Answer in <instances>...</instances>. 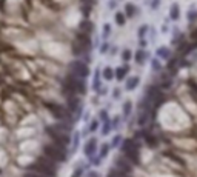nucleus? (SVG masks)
<instances>
[{"label": "nucleus", "mask_w": 197, "mask_h": 177, "mask_svg": "<svg viewBox=\"0 0 197 177\" xmlns=\"http://www.w3.org/2000/svg\"><path fill=\"white\" fill-rule=\"evenodd\" d=\"M46 134L52 139V142L62 148H68L69 145V125L66 123H57V125H51V126H46Z\"/></svg>", "instance_id": "obj_1"}, {"label": "nucleus", "mask_w": 197, "mask_h": 177, "mask_svg": "<svg viewBox=\"0 0 197 177\" xmlns=\"http://www.w3.org/2000/svg\"><path fill=\"white\" fill-rule=\"evenodd\" d=\"M63 91H65V94L68 97H71V96H83L86 93L85 79L77 77L74 74H69L63 82Z\"/></svg>", "instance_id": "obj_2"}, {"label": "nucleus", "mask_w": 197, "mask_h": 177, "mask_svg": "<svg viewBox=\"0 0 197 177\" xmlns=\"http://www.w3.org/2000/svg\"><path fill=\"white\" fill-rule=\"evenodd\" d=\"M139 143L136 139H123L120 143V151L122 154L133 163V165H140V151H139Z\"/></svg>", "instance_id": "obj_3"}, {"label": "nucleus", "mask_w": 197, "mask_h": 177, "mask_svg": "<svg viewBox=\"0 0 197 177\" xmlns=\"http://www.w3.org/2000/svg\"><path fill=\"white\" fill-rule=\"evenodd\" d=\"M26 169L37 171V172L46 174V175H49V177H56V174H57V162H54L52 159L43 156V157L37 159L33 165H29Z\"/></svg>", "instance_id": "obj_4"}, {"label": "nucleus", "mask_w": 197, "mask_h": 177, "mask_svg": "<svg viewBox=\"0 0 197 177\" xmlns=\"http://www.w3.org/2000/svg\"><path fill=\"white\" fill-rule=\"evenodd\" d=\"M45 108L49 111V114L59 120L60 123H66V125H72V114L68 108H63L62 105L59 103H54V102H45Z\"/></svg>", "instance_id": "obj_5"}, {"label": "nucleus", "mask_w": 197, "mask_h": 177, "mask_svg": "<svg viewBox=\"0 0 197 177\" xmlns=\"http://www.w3.org/2000/svg\"><path fill=\"white\" fill-rule=\"evenodd\" d=\"M43 152H45V156L46 157H49V159H52L54 162H57V163H65L66 160H68V152H66V148H62V146H59V145H46L45 148H43Z\"/></svg>", "instance_id": "obj_6"}, {"label": "nucleus", "mask_w": 197, "mask_h": 177, "mask_svg": "<svg viewBox=\"0 0 197 177\" xmlns=\"http://www.w3.org/2000/svg\"><path fill=\"white\" fill-rule=\"evenodd\" d=\"M71 74L77 75V77H82V79H86L89 75V66L86 62H82V60H74L71 65Z\"/></svg>", "instance_id": "obj_7"}, {"label": "nucleus", "mask_w": 197, "mask_h": 177, "mask_svg": "<svg viewBox=\"0 0 197 177\" xmlns=\"http://www.w3.org/2000/svg\"><path fill=\"white\" fill-rule=\"evenodd\" d=\"M68 110L71 111V114H75V119H79L82 116L83 108H82V102H80V99L77 96L68 97Z\"/></svg>", "instance_id": "obj_8"}, {"label": "nucleus", "mask_w": 197, "mask_h": 177, "mask_svg": "<svg viewBox=\"0 0 197 177\" xmlns=\"http://www.w3.org/2000/svg\"><path fill=\"white\" fill-rule=\"evenodd\" d=\"M97 149H98V142H97L95 137H91V139L85 143V146H83V154L89 159V157H92V156L97 152Z\"/></svg>", "instance_id": "obj_9"}, {"label": "nucleus", "mask_w": 197, "mask_h": 177, "mask_svg": "<svg viewBox=\"0 0 197 177\" xmlns=\"http://www.w3.org/2000/svg\"><path fill=\"white\" fill-rule=\"evenodd\" d=\"M133 163L125 157V159H122V157H117L116 159V168L119 169V171H122L123 174H129L131 171H133V166H131Z\"/></svg>", "instance_id": "obj_10"}, {"label": "nucleus", "mask_w": 197, "mask_h": 177, "mask_svg": "<svg viewBox=\"0 0 197 177\" xmlns=\"http://www.w3.org/2000/svg\"><path fill=\"white\" fill-rule=\"evenodd\" d=\"M142 139L145 140V143H146L149 148H157V145H159V140H157V137H156L154 134H151V133H146V131H143V133H142Z\"/></svg>", "instance_id": "obj_11"}, {"label": "nucleus", "mask_w": 197, "mask_h": 177, "mask_svg": "<svg viewBox=\"0 0 197 177\" xmlns=\"http://www.w3.org/2000/svg\"><path fill=\"white\" fill-rule=\"evenodd\" d=\"M149 116H151V111H148V110H140L139 117H137V125H139V126H145V125L148 123V120H149Z\"/></svg>", "instance_id": "obj_12"}, {"label": "nucleus", "mask_w": 197, "mask_h": 177, "mask_svg": "<svg viewBox=\"0 0 197 177\" xmlns=\"http://www.w3.org/2000/svg\"><path fill=\"white\" fill-rule=\"evenodd\" d=\"M128 71H129V66H128V65H125V66H119V68H116V69H114V77H116L119 82H122V80L126 77Z\"/></svg>", "instance_id": "obj_13"}, {"label": "nucleus", "mask_w": 197, "mask_h": 177, "mask_svg": "<svg viewBox=\"0 0 197 177\" xmlns=\"http://www.w3.org/2000/svg\"><path fill=\"white\" fill-rule=\"evenodd\" d=\"M139 83H140V79H139L137 75H133V77H129V79L126 80L125 90H126V91H134L136 88L139 86Z\"/></svg>", "instance_id": "obj_14"}, {"label": "nucleus", "mask_w": 197, "mask_h": 177, "mask_svg": "<svg viewBox=\"0 0 197 177\" xmlns=\"http://www.w3.org/2000/svg\"><path fill=\"white\" fill-rule=\"evenodd\" d=\"M102 88V82H100V69H95V75H94V82H92V90L98 93V90Z\"/></svg>", "instance_id": "obj_15"}, {"label": "nucleus", "mask_w": 197, "mask_h": 177, "mask_svg": "<svg viewBox=\"0 0 197 177\" xmlns=\"http://www.w3.org/2000/svg\"><path fill=\"white\" fill-rule=\"evenodd\" d=\"M114 20H116V23H117L119 26H125V23H126V16H125V13H123V11H117L116 16H114Z\"/></svg>", "instance_id": "obj_16"}, {"label": "nucleus", "mask_w": 197, "mask_h": 177, "mask_svg": "<svg viewBox=\"0 0 197 177\" xmlns=\"http://www.w3.org/2000/svg\"><path fill=\"white\" fill-rule=\"evenodd\" d=\"M102 123H103V125H102V136H108L110 131L113 129V122H111V119L108 117V119L103 120Z\"/></svg>", "instance_id": "obj_17"}, {"label": "nucleus", "mask_w": 197, "mask_h": 177, "mask_svg": "<svg viewBox=\"0 0 197 177\" xmlns=\"http://www.w3.org/2000/svg\"><path fill=\"white\" fill-rule=\"evenodd\" d=\"M80 29H82V33H85V34H91L92 29H94V26H92V23H91L89 20H83L82 25H80Z\"/></svg>", "instance_id": "obj_18"}, {"label": "nucleus", "mask_w": 197, "mask_h": 177, "mask_svg": "<svg viewBox=\"0 0 197 177\" xmlns=\"http://www.w3.org/2000/svg\"><path fill=\"white\" fill-rule=\"evenodd\" d=\"M134 57H136V62H137L139 65H143V63H145V60H146V57H148V54H146L143 49H139V51L136 52V56H134Z\"/></svg>", "instance_id": "obj_19"}, {"label": "nucleus", "mask_w": 197, "mask_h": 177, "mask_svg": "<svg viewBox=\"0 0 197 177\" xmlns=\"http://www.w3.org/2000/svg\"><path fill=\"white\" fill-rule=\"evenodd\" d=\"M131 113H133V102H131V100H126V102L123 103V117L128 119V117L131 116Z\"/></svg>", "instance_id": "obj_20"}, {"label": "nucleus", "mask_w": 197, "mask_h": 177, "mask_svg": "<svg viewBox=\"0 0 197 177\" xmlns=\"http://www.w3.org/2000/svg\"><path fill=\"white\" fill-rule=\"evenodd\" d=\"M125 16L126 17H134L136 16V6L133 3H126L125 5Z\"/></svg>", "instance_id": "obj_21"}, {"label": "nucleus", "mask_w": 197, "mask_h": 177, "mask_svg": "<svg viewBox=\"0 0 197 177\" xmlns=\"http://www.w3.org/2000/svg\"><path fill=\"white\" fill-rule=\"evenodd\" d=\"M169 17H171L172 20H179V17H180V13H179V5H177V3H174V5L171 6V13H169Z\"/></svg>", "instance_id": "obj_22"}, {"label": "nucleus", "mask_w": 197, "mask_h": 177, "mask_svg": "<svg viewBox=\"0 0 197 177\" xmlns=\"http://www.w3.org/2000/svg\"><path fill=\"white\" fill-rule=\"evenodd\" d=\"M110 149H111V145H110V143H103V145L100 146V151H98V156H100L102 159H105V157L108 156Z\"/></svg>", "instance_id": "obj_23"}, {"label": "nucleus", "mask_w": 197, "mask_h": 177, "mask_svg": "<svg viewBox=\"0 0 197 177\" xmlns=\"http://www.w3.org/2000/svg\"><path fill=\"white\" fill-rule=\"evenodd\" d=\"M102 75H103V79H105V80H111V79H114V69H113V68H110V66H106V68L103 69Z\"/></svg>", "instance_id": "obj_24"}, {"label": "nucleus", "mask_w": 197, "mask_h": 177, "mask_svg": "<svg viewBox=\"0 0 197 177\" xmlns=\"http://www.w3.org/2000/svg\"><path fill=\"white\" fill-rule=\"evenodd\" d=\"M157 56L162 57V59H168V57H169V49H168L166 46H160V48L157 49Z\"/></svg>", "instance_id": "obj_25"}, {"label": "nucleus", "mask_w": 197, "mask_h": 177, "mask_svg": "<svg viewBox=\"0 0 197 177\" xmlns=\"http://www.w3.org/2000/svg\"><path fill=\"white\" fill-rule=\"evenodd\" d=\"M23 177H49L46 174H42V172H37V171H31V169H26V172L23 174Z\"/></svg>", "instance_id": "obj_26"}, {"label": "nucleus", "mask_w": 197, "mask_h": 177, "mask_svg": "<svg viewBox=\"0 0 197 177\" xmlns=\"http://www.w3.org/2000/svg\"><path fill=\"white\" fill-rule=\"evenodd\" d=\"M98 125H100V120H98V119H92V120H91V123H89L88 133H95V131H97V128H98Z\"/></svg>", "instance_id": "obj_27"}, {"label": "nucleus", "mask_w": 197, "mask_h": 177, "mask_svg": "<svg viewBox=\"0 0 197 177\" xmlns=\"http://www.w3.org/2000/svg\"><path fill=\"white\" fill-rule=\"evenodd\" d=\"M122 140H123V137L120 136V134H117V136H114V139L111 140V148H119L120 146V143H122Z\"/></svg>", "instance_id": "obj_28"}, {"label": "nucleus", "mask_w": 197, "mask_h": 177, "mask_svg": "<svg viewBox=\"0 0 197 177\" xmlns=\"http://www.w3.org/2000/svg\"><path fill=\"white\" fill-rule=\"evenodd\" d=\"M80 145V133H74V139H72V151L75 152L77 148Z\"/></svg>", "instance_id": "obj_29"}, {"label": "nucleus", "mask_w": 197, "mask_h": 177, "mask_svg": "<svg viewBox=\"0 0 197 177\" xmlns=\"http://www.w3.org/2000/svg\"><path fill=\"white\" fill-rule=\"evenodd\" d=\"M83 172H85V168H83V166H79V168H75V169L72 171L71 177H83Z\"/></svg>", "instance_id": "obj_30"}, {"label": "nucleus", "mask_w": 197, "mask_h": 177, "mask_svg": "<svg viewBox=\"0 0 197 177\" xmlns=\"http://www.w3.org/2000/svg\"><path fill=\"white\" fill-rule=\"evenodd\" d=\"M131 57H133L131 51H129V49H123V52H122V59H123V62H129V60H131Z\"/></svg>", "instance_id": "obj_31"}, {"label": "nucleus", "mask_w": 197, "mask_h": 177, "mask_svg": "<svg viewBox=\"0 0 197 177\" xmlns=\"http://www.w3.org/2000/svg\"><path fill=\"white\" fill-rule=\"evenodd\" d=\"M110 36H111V26H110V23H105L103 25V37L108 39Z\"/></svg>", "instance_id": "obj_32"}, {"label": "nucleus", "mask_w": 197, "mask_h": 177, "mask_svg": "<svg viewBox=\"0 0 197 177\" xmlns=\"http://www.w3.org/2000/svg\"><path fill=\"white\" fill-rule=\"evenodd\" d=\"M89 159H91L89 162H91L92 165H100V163H102V160H103L100 156H92V157H89Z\"/></svg>", "instance_id": "obj_33"}, {"label": "nucleus", "mask_w": 197, "mask_h": 177, "mask_svg": "<svg viewBox=\"0 0 197 177\" xmlns=\"http://www.w3.org/2000/svg\"><path fill=\"white\" fill-rule=\"evenodd\" d=\"M151 66H153V69H154L156 72H159V71L162 69V65L159 63V60H157V59H154V60L151 62Z\"/></svg>", "instance_id": "obj_34"}, {"label": "nucleus", "mask_w": 197, "mask_h": 177, "mask_svg": "<svg viewBox=\"0 0 197 177\" xmlns=\"http://www.w3.org/2000/svg\"><path fill=\"white\" fill-rule=\"evenodd\" d=\"M85 177H102L100 174H98L97 171H94V169H89L88 172H86V175Z\"/></svg>", "instance_id": "obj_35"}, {"label": "nucleus", "mask_w": 197, "mask_h": 177, "mask_svg": "<svg viewBox=\"0 0 197 177\" xmlns=\"http://www.w3.org/2000/svg\"><path fill=\"white\" fill-rule=\"evenodd\" d=\"M146 31H148V26H146V25H143V26L139 29V37H140V39H143V37H145V34H146Z\"/></svg>", "instance_id": "obj_36"}, {"label": "nucleus", "mask_w": 197, "mask_h": 177, "mask_svg": "<svg viewBox=\"0 0 197 177\" xmlns=\"http://www.w3.org/2000/svg\"><path fill=\"white\" fill-rule=\"evenodd\" d=\"M108 119V113L103 110V111H100V114H98V120H100V123L103 122V120H106Z\"/></svg>", "instance_id": "obj_37"}, {"label": "nucleus", "mask_w": 197, "mask_h": 177, "mask_svg": "<svg viewBox=\"0 0 197 177\" xmlns=\"http://www.w3.org/2000/svg\"><path fill=\"white\" fill-rule=\"evenodd\" d=\"M108 48H110V45L105 42V43H102V46H100V54H106L108 52Z\"/></svg>", "instance_id": "obj_38"}, {"label": "nucleus", "mask_w": 197, "mask_h": 177, "mask_svg": "<svg viewBox=\"0 0 197 177\" xmlns=\"http://www.w3.org/2000/svg\"><path fill=\"white\" fill-rule=\"evenodd\" d=\"M111 122H113V128L116 129V128H117V126L120 125V117H114V119H113Z\"/></svg>", "instance_id": "obj_39"}, {"label": "nucleus", "mask_w": 197, "mask_h": 177, "mask_svg": "<svg viewBox=\"0 0 197 177\" xmlns=\"http://www.w3.org/2000/svg\"><path fill=\"white\" fill-rule=\"evenodd\" d=\"M191 40H192V42H194V43L197 45V29H195V31H194V33L191 34Z\"/></svg>", "instance_id": "obj_40"}, {"label": "nucleus", "mask_w": 197, "mask_h": 177, "mask_svg": "<svg viewBox=\"0 0 197 177\" xmlns=\"http://www.w3.org/2000/svg\"><path fill=\"white\" fill-rule=\"evenodd\" d=\"M108 8H110V10H111V8L114 10V8H116V2H111V0H110V2H108Z\"/></svg>", "instance_id": "obj_41"}, {"label": "nucleus", "mask_w": 197, "mask_h": 177, "mask_svg": "<svg viewBox=\"0 0 197 177\" xmlns=\"http://www.w3.org/2000/svg\"><path fill=\"white\" fill-rule=\"evenodd\" d=\"M119 97H120V91L116 90V91H114V99H119Z\"/></svg>", "instance_id": "obj_42"}, {"label": "nucleus", "mask_w": 197, "mask_h": 177, "mask_svg": "<svg viewBox=\"0 0 197 177\" xmlns=\"http://www.w3.org/2000/svg\"><path fill=\"white\" fill-rule=\"evenodd\" d=\"M159 6V0H154V2H153V8H157Z\"/></svg>", "instance_id": "obj_43"}, {"label": "nucleus", "mask_w": 197, "mask_h": 177, "mask_svg": "<svg viewBox=\"0 0 197 177\" xmlns=\"http://www.w3.org/2000/svg\"><path fill=\"white\" fill-rule=\"evenodd\" d=\"M117 52V49H116V46H113V49H111V54H116Z\"/></svg>", "instance_id": "obj_44"}]
</instances>
